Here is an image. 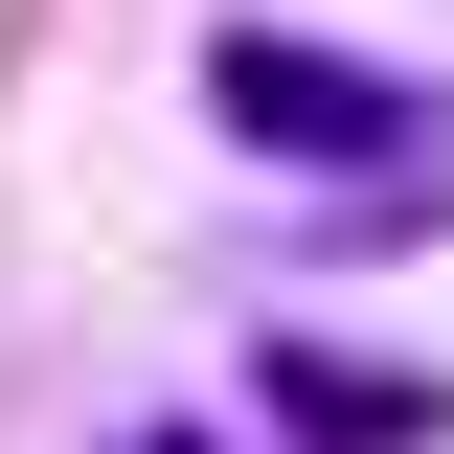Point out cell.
<instances>
[{"label":"cell","mask_w":454,"mask_h":454,"mask_svg":"<svg viewBox=\"0 0 454 454\" xmlns=\"http://www.w3.org/2000/svg\"><path fill=\"white\" fill-rule=\"evenodd\" d=\"M250 387H273V432H340V454H432V432H454V387H409V364H340V340H273Z\"/></svg>","instance_id":"cell-2"},{"label":"cell","mask_w":454,"mask_h":454,"mask_svg":"<svg viewBox=\"0 0 454 454\" xmlns=\"http://www.w3.org/2000/svg\"><path fill=\"white\" fill-rule=\"evenodd\" d=\"M137 454H205V432H137Z\"/></svg>","instance_id":"cell-3"},{"label":"cell","mask_w":454,"mask_h":454,"mask_svg":"<svg viewBox=\"0 0 454 454\" xmlns=\"http://www.w3.org/2000/svg\"><path fill=\"white\" fill-rule=\"evenodd\" d=\"M205 114L250 137V160H432L409 68H364V46H295V23H227V46H205Z\"/></svg>","instance_id":"cell-1"}]
</instances>
